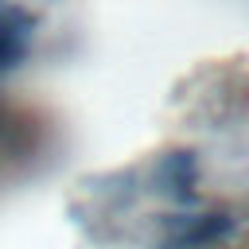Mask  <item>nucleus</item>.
I'll return each mask as SVG.
<instances>
[{"instance_id":"f257e3e1","label":"nucleus","mask_w":249,"mask_h":249,"mask_svg":"<svg viewBox=\"0 0 249 249\" xmlns=\"http://www.w3.org/2000/svg\"><path fill=\"white\" fill-rule=\"evenodd\" d=\"M226 233H230L226 214H167V218H160V233L152 237V245H160V249H198V245L218 241Z\"/></svg>"},{"instance_id":"f03ea898","label":"nucleus","mask_w":249,"mask_h":249,"mask_svg":"<svg viewBox=\"0 0 249 249\" xmlns=\"http://www.w3.org/2000/svg\"><path fill=\"white\" fill-rule=\"evenodd\" d=\"M31 43V16L16 4H0V70L16 66Z\"/></svg>"}]
</instances>
